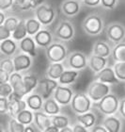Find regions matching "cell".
<instances>
[{"label":"cell","instance_id":"cell-1","mask_svg":"<svg viewBox=\"0 0 125 132\" xmlns=\"http://www.w3.org/2000/svg\"><path fill=\"white\" fill-rule=\"evenodd\" d=\"M82 28L87 34L96 36L103 29V20L97 13H90L82 22Z\"/></svg>","mask_w":125,"mask_h":132},{"label":"cell","instance_id":"cell-2","mask_svg":"<svg viewBox=\"0 0 125 132\" xmlns=\"http://www.w3.org/2000/svg\"><path fill=\"white\" fill-rule=\"evenodd\" d=\"M35 17L41 23L42 26H49L54 22L57 17V11L51 5L42 3L35 9Z\"/></svg>","mask_w":125,"mask_h":132},{"label":"cell","instance_id":"cell-3","mask_svg":"<svg viewBox=\"0 0 125 132\" xmlns=\"http://www.w3.org/2000/svg\"><path fill=\"white\" fill-rule=\"evenodd\" d=\"M96 107L98 108L99 110L103 114L112 115V114L116 113V111L120 109V102L116 95L108 94L102 100L97 102Z\"/></svg>","mask_w":125,"mask_h":132},{"label":"cell","instance_id":"cell-4","mask_svg":"<svg viewBox=\"0 0 125 132\" xmlns=\"http://www.w3.org/2000/svg\"><path fill=\"white\" fill-rule=\"evenodd\" d=\"M46 57L50 62H62L67 58V48L62 43L54 42L46 48Z\"/></svg>","mask_w":125,"mask_h":132},{"label":"cell","instance_id":"cell-5","mask_svg":"<svg viewBox=\"0 0 125 132\" xmlns=\"http://www.w3.org/2000/svg\"><path fill=\"white\" fill-rule=\"evenodd\" d=\"M110 92V87L108 84L101 82L99 80L93 81L90 84L87 90V94L93 102H99L103 97L107 95Z\"/></svg>","mask_w":125,"mask_h":132},{"label":"cell","instance_id":"cell-6","mask_svg":"<svg viewBox=\"0 0 125 132\" xmlns=\"http://www.w3.org/2000/svg\"><path fill=\"white\" fill-rule=\"evenodd\" d=\"M91 99L90 96L83 93L75 94L72 99L71 107L76 114H83V113L88 112V110L91 108Z\"/></svg>","mask_w":125,"mask_h":132},{"label":"cell","instance_id":"cell-7","mask_svg":"<svg viewBox=\"0 0 125 132\" xmlns=\"http://www.w3.org/2000/svg\"><path fill=\"white\" fill-rule=\"evenodd\" d=\"M74 27L68 20H61L55 30V35L61 41H70L74 37Z\"/></svg>","mask_w":125,"mask_h":132},{"label":"cell","instance_id":"cell-8","mask_svg":"<svg viewBox=\"0 0 125 132\" xmlns=\"http://www.w3.org/2000/svg\"><path fill=\"white\" fill-rule=\"evenodd\" d=\"M57 86H58V83L57 80L47 77L39 81L37 88H38L39 94H41L42 98L46 100L50 98L52 93H54L55 90L57 88Z\"/></svg>","mask_w":125,"mask_h":132},{"label":"cell","instance_id":"cell-9","mask_svg":"<svg viewBox=\"0 0 125 132\" xmlns=\"http://www.w3.org/2000/svg\"><path fill=\"white\" fill-rule=\"evenodd\" d=\"M107 38L114 44H119L125 38V28L120 23H113L106 28Z\"/></svg>","mask_w":125,"mask_h":132},{"label":"cell","instance_id":"cell-10","mask_svg":"<svg viewBox=\"0 0 125 132\" xmlns=\"http://www.w3.org/2000/svg\"><path fill=\"white\" fill-rule=\"evenodd\" d=\"M88 63L87 58L85 54H83L82 52H75L71 53L67 58V65L69 66V68L73 69V70H82L84 69L87 64Z\"/></svg>","mask_w":125,"mask_h":132},{"label":"cell","instance_id":"cell-11","mask_svg":"<svg viewBox=\"0 0 125 132\" xmlns=\"http://www.w3.org/2000/svg\"><path fill=\"white\" fill-rule=\"evenodd\" d=\"M73 97H74V93L72 89L64 85H58L54 92V98L57 100L58 104L62 106L70 104Z\"/></svg>","mask_w":125,"mask_h":132},{"label":"cell","instance_id":"cell-12","mask_svg":"<svg viewBox=\"0 0 125 132\" xmlns=\"http://www.w3.org/2000/svg\"><path fill=\"white\" fill-rule=\"evenodd\" d=\"M81 7V0H64L60 5V11L65 16L74 17L78 14Z\"/></svg>","mask_w":125,"mask_h":132},{"label":"cell","instance_id":"cell-13","mask_svg":"<svg viewBox=\"0 0 125 132\" xmlns=\"http://www.w3.org/2000/svg\"><path fill=\"white\" fill-rule=\"evenodd\" d=\"M10 83L13 88L14 93L19 94L20 96L24 97L26 94L25 83H24V77L19 74V72H14L13 74L11 75Z\"/></svg>","mask_w":125,"mask_h":132},{"label":"cell","instance_id":"cell-14","mask_svg":"<svg viewBox=\"0 0 125 132\" xmlns=\"http://www.w3.org/2000/svg\"><path fill=\"white\" fill-rule=\"evenodd\" d=\"M14 67L15 72H22L28 69L32 64L31 56H29L26 53H20L13 58Z\"/></svg>","mask_w":125,"mask_h":132},{"label":"cell","instance_id":"cell-15","mask_svg":"<svg viewBox=\"0 0 125 132\" xmlns=\"http://www.w3.org/2000/svg\"><path fill=\"white\" fill-rule=\"evenodd\" d=\"M96 78L101 82L106 83V84H114L120 81V79L116 76L114 68H111V67H105L101 72L97 73Z\"/></svg>","mask_w":125,"mask_h":132},{"label":"cell","instance_id":"cell-16","mask_svg":"<svg viewBox=\"0 0 125 132\" xmlns=\"http://www.w3.org/2000/svg\"><path fill=\"white\" fill-rule=\"evenodd\" d=\"M37 45L42 48H47L53 43V35L48 29L41 28L34 37Z\"/></svg>","mask_w":125,"mask_h":132},{"label":"cell","instance_id":"cell-17","mask_svg":"<svg viewBox=\"0 0 125 132\" xmlns=\"http://www.w3.org/2000/svg\"><path fill=\"white\" fill-rule=\"evenodd\" d=\"M36 44L35 40L32 36H26L25 39H23L22 41L19 43V48L21 51L24 53H26L31 57H35L37 55L36 53Z\"/></svg>","mask_w":125,"mask_h":132},{"label":"cell","instance_id":"cell-18","mask_svg":"<svg viewBox=\"0 0 125 132\" xmlns=\"http://www.w3.org/2000/svg\"><path fill=\"white\" fill-rule=\"evenodd\" d=\"M17 49H18V45L15 40H13L12 38L1 41L0 43V51L3 55L11 57L16 53Z\"/></svg>","mask_w":125,"mask_h":132},{"label":"cell","instance_id":"cell-19","mask_svg":"<svg viewBox=\"0 0 125 132\" xmlns=\"http://www.w3.org/2000/svg\"><path fill=\"white\" fill-rule=\"evenodd\" d=\"M106 63H107L106 58L95 55V54H92L88 59V65L94 73H99L103 68H105Z\"/></svg>","mask_w":125,"mask_h":132},{"label":"cell","instance_id":"cell-20","mask_svg":"<svg viewBox=\"0 0 125 132\" xmlns=\"http://www.w3.org/2000/svg\"><path fill=\"white\" fill-rule=\"evenodd\" d=\"M44 0H15L13 7L17 11H29L32 9H37L43 3Z\"/></svg>","mask_w":125,"mask_h":132},{"label":"cell","instance_id":"cell-21","mask_svg":"<svg viewBox=\"0 0 125 132\" xmlns=\"http://www.w3.org/2000/svg\"><path fill=\"white\" fill-rule=\"evenodd\" d=\"M34 122L36 126L41 130L44 131L47 127L52 126V119H50L49 115L45 112H41V111H35L34 112Z\"/></svg>","mask_w":125,"mask_h":132},{"label":"cell","instance_id":"cell-22","mask_svg":"<svg viewBox=\"0 0 125 132\" xmlns=\"http://www.w3.org/2000/svg\"><path fill=\"white\" fill-rule=\"evenodd\" d=\"M64 71H65L64 64H62L61 62H51L46 71V76L50 78L57 80L59 79V77H61Z\"/></svg>","mask_w":125,"mask_h":132},{"label":"cell","instance_id":"cell-23","mask_svg":"<svg viewBox=\"0 0 125 132\" xmlns=\"http://www.w3.org/2000/svg\"><path fill=\"white\" fill-rule=\"evenodd\" d=\"M42 96L39 94H30L26 97L25 101H26L27 107L29 108L31 110L34 111H38L43 107V101H42Z\"/></svg>","mask_w":125,"mask_h":132},{"label":"cell","instance_id":"cell-24","mask_svg":"<svg viewBox=\"0 0 125 132\" xmlns=\"http://www.w3.org/2000/svg\"><path fill=\"white\" fill-rule=\"evenodd\" d=\"M92 52L95 55L101 56L103 58H107L111 54V49H110V46L107 43L103 41H98L93 45Z\"/></svg>","mask_w":125,"mask_h":132},{"label":"cell","instance_id":"cell-25","mask_svg":"<svg viewBox=\"0 0 125 132\" xmlns=\"http://www.w3.org/2000/svg\"><path fill=\"white\" fill-rule=\"evenodd\" d=\"M26 36H28L26 28V21L22 19L19 21L17 28H15V30L11 34V38L17 42H20L22 41L23 39H25Z\"/></svg>","mask_w":125,"mask_h":132},{"label":"cell","instance_id":"cell-26","mask_svg":"<svg viewBox=\"0 0 125 132\" xmlns=\"http://www.w3.org/2000/svg\"><path fill=\"white\" fill-rule=\"evenodd\" d=\"M8 112L12 117H17V115L19 114L21 111L25 110L27 104L26 101H24L22 99L19 100H14V101H8Z\"/></svg>","mask_w":125,"mask_h":132},{"label":"cell","instance_id":"cell-27","mask_svg":"<svg viewBox=\"0 0 125 132\" xmlns=\"http://www.w3.org/2000/svg\"><path fill=\"white\" fill-rule=\"evenodd\" d=\"M43 111L48 115H57L60 111L59 104L57 102L55 98H48L43 103Z\"/></svg>","mask_w":125,"mask_h":132},{"label":"cell","instance_id":"cell-28","mask_svg":"<svg viewBox=\"0 0 125 132\" xmlns=\"http://www.w3.org/2000/svg\"><path fill=\"white\" fill-rule=\"evenodd\" d=\"M79 72L77 70H65L63 72V74L61 75V77L58 79V82L61 85H69L74 83L76 80V78L78 77Z\"/></svg>","mask_w":125,"mask_h":132},{"label":"cell","instance_id":"cell-29","mask_svg":"<svg viewBox=\"0 0 125 132\" xmlns=\"http://www.w3.org/2000/svg\"><path fill=\"white\" fill-rule=\"evenodd\" d=\"M112 57L116 62L125 61V43L120 42L115 45L112 50Z\"/></svg>","mask_w":125,"mask_h":132},{"label":"cell","instance_id":"cell-30","mask_svg":"<svg viewBox=\"0 0 125 132\" xmlns=\"http://www.w3.org/2000/svg\"><path fill=\"white\" fill-rule=\"evenodd\" d=\"M103 127L108 130V132H120V121L115 116H108L103 121Z\"/></svg>","mask_w":125,"mask_h":132},{"label":"cell","instance_id":"cell-31","mask_svg":"<svg viewBox=\"0 0 125 132\" xmlns=\"http://www.w3.org/2000/svg\"><path fill=\"white\" fill-rule=\"evenodd\" d=\"M41 23L37 18H29L26 20V28L27 33L29 36H34L41 29Z\"/></svg>","mask_w":125,"mask_h":132},{"label":"cell","instance_id":"cell-32","mask_svg":"<svg viewBox=\"0 0 125 132\" xmlns=\"http://www.w3.org/2000/svg\"><path fill=\"white\" fill-rule=\"evenodd\" d=\"M77 120L83 126L88 128L95 124V115L91 112H86L83 114H77Z\"/></svg>","mask_w":125,"mask_h":132},{"label":"cell","instance_id":"cell-33","mask_svg":"<svg viewBox=\"0 0 125 132\" xmlns=\"http://www.w3.org/2000/svg\"><path fill=\"white\" fill-rule=\"evenodd\" d=\"M24 83H25V91H26V94L31 93L34 89L38 86V78L34 76V75H27L24 77Z\"/></svg>","mask_w":125,"mask_h":132},{"label":"cell","instance_id":"cell-34","mask_svg":"<svg viewBox=\"0 0 125 132\" xmlns=\"http://www.w3.org/2000/svg\"><path fill=\"white\" fill-rule=\"evenodd\" d=\"M16 119L25 126V125H29L32 123L33 119H34V113H32L31 110H24L17 115Z\"/></svg>","mask_w":125,"mask_h":132},{"label":"cell","instance_id":"cell-35","mask_svg":"<svg viewBox=\"0 0 125 132\" xmlns=\"http://www.w3.org/2000/svg\"><path fill=\"white\" fill-rule=\"evenodd\" d=\"M52 125L58 127L59 129H62L64 127H68L69 119L63 115H54L52 117Z\"/></svg>","mask_w":125,"mask_h":132},{"label":"cell","instance_id":"cell-36","mask_svg":"<svg viewBox=\"0 0 125 132\" xmlns=\"http://www.w3.org/2000/svg\"><path fill=\"white\" fill-rule=\"evenodd\" d=\"M0 70H4V71H6L10 75L13 74L14 72H15L13 60H11V59L1 60V62H0Z\"/></svg>","mask_w":125,"mask_h":132},{"label":"cell","instance_id":"cell-37","mask_svg":"<svg viewBox=\"0 0 125 132\" xmlns=\"http://www.w3.org/2000/svg\"><path fill=\"white\" fill-rule=\"evenodd\" d=\"M116 76L120 81H125V61L116 62L113 66Z\"/></svg>","mask_w":125,"mask_h":132},{"label":"cell","instance_id":"cell-38","mask_svg":"<svg viewBox=\"0 0 125 132\" xmlns=\"http://www.w3.org/2000/svg\"><path fill=\"white\" fill-rule=\"evenodd\" d=\"M11 132H25V125L20 123L17 119H11L8 124Z\"/></svg>","mask_w":125,"mask_h":132},{"label":"cell","instance_id":"cell-39","mask_svg":"<svg viewBox=\"0 0 125 132\" xmlns=\"http://www.w3.org/2000/svg\"><path fill=\"white\" fill-rule=\"evenodd\" d=\"M19 21L20 20H18V18H16V17L14 16H10L8 17L7 19H6L5 23H4V27H6V28H8V30L11 31V32H13L14 30H15V28H17V26H18V24H19ZM2 26V25H1Z\"/></svg>","mask_w":125,"mask_h":132},{"label":"cell","instance_id":"cell-40","mask_svg":"<svg viewBox=\"0 0 125 132\" xmlns=\"http://www.w3.org/2000/svg\"><path fill=\"white\" fill-rule=\"evenodd\" d=\"M13 93V88L11 83H0V96L8 97Z\"/></svg>","mask_w":125,"mask_h":132},{"label":"cell","instance_id":"cell-41","mask_svg":"<svg viewBox=\"0 0 125 132\" xmlns=\"http://www.w3.org/2000/svg\"><path fill=\"white\" fill-rule=\"evenodd\" d=\"M119 0H101V7L108 11L114 10L118 5Z\"/></svg>","mask_w":125,"mask_h":132},{"label":"cell","instance_id":"cell-42","mask_svg":"<svg viewBox=\"0 0 125 132\" xmlns=\"http://www.w3.org/2000/svg\"><path fill=\"white\" fill-rule=\"evenodd\" d=\"M8 104H10V102H8V97L0 96V112L1 114H4L8 111Z\"/></svg>","mask_w":125,"mask_h":132},{"label":"cell","instance_id":"cell-43","mask_svg":"<svg viewBox=\"0 0 125 132\" xmlns=\"http://www.w3.org/2000/svg\"><path fill=\"white\" fill-rule=\"evenodd\" d=\"M15 0H0V11H5L12 8Z\"/></svg>","mask_w":125,"mask_h":132},{"label":"cell","instance_id":"cell-44","mask_svg":"<svg viewBox=\"0 0 125 132\" xmlns=\"http://www.w3.org/2000/svg\"><path fill=\"white\" fill-rule=\"evenodd\" d=\"M12 32L10 31L8 28L4 26H0V41H4L7 39H10L11 37Z\"/></svg>","mask_w":125,"mask_h":132},{"label":"cell","instance_id":"cell-45","mask_svg":"<svg viewBox=\"0 0 125 132\" xmlns=\"http://www.w3.org/2000/svg\"><path fill=\"white\" fill-rule=\"evenodd\" d=\"M82 3L86 7L88 8H95L97 6L101 5V0H82Z\"/></svg>","mask_w":125,"mask_h":132},{"label":"cell","instance_id":"cell-46","mask_svg":"<svg viewBox=\"0 0 125 132\" xmlns=\"http://www.w3.org/2000/svg\"><path fill=\"white\" fill-rule=\"evenodd\" d=\"M10 78H11V75L4 70H0V83L10 82Z\"/></svg>","mask_w":125,"mask_h":132},{"label":"cell","instance_id":"cell-47","mask_svg":"<svg viewBox=\"0 0 125 132\" xmlns=\"http://www.w3.org/2000/svg\"><path fill=\"white\" fill-rule=\"evenodd\" d=\"M74 132H88L87 130V127L83 125H76L74 127Z\"/></svg>","mask_w":125,"mask_h":132},{"label":"cell","instance_id":"cell-48","mask_svg":"<svg viewBox=\"0 0 125 132\" xmlns=\"http://www.w3.org/2000/svg\"><path fill=\"white\" fill-rule=\"evenodd\" d=\"M119 110H120V114L122 115V117H124V118H125V98L120 101V109H119Z\"/></svg>","mask_w":125,"mask_h":132},{"label":"cell","instance_id":"cell-49","mask_svg":"<svg viewBox=\"0 0 125 132\" xmlns=\"http://www.w3.org/2000/svg\"><path fill=\"white\" fill-rule=\"evenodd\" d=\"M92 132H108V130L106 129L104 127H101V126H97V127H93Z\"/></svg>","mask_w":125,"mask_h":132},{"label":"cell","instance_id":"cell-50","mask_svg":"<svg viewBox=\"0 0 125 132\" xmlns=\"http://www.w3.org/2000/svg\"><path fill=\"white\" fill-rule=\"evenodd\" d=\"M60 130H59V128L58 127H55V126H50L49 127H47L46 129L44 130L43 132H59Z\"/></svg>","mask_w":125,"mask_h":132},{"label":"cell","instance_id":"cell-51","mask_svg":"<svg viewBox=\"0 0 125 132\" xmlns=\"http://www.w3.org/2000/svg\"><path fill=\"white\" fill-rule=\"evenodd\" d=\"M6 19H7V18H5V13L1 11H0V26L4 25V23H5Z\"/></svg>","mask_w":125,"mask_h":132},{"label":"cell","instance_id":"cell-52","mask_svg":"<svg viewBox=\"0 0 125 132\" xmlns=\"http://www.w3.org/2000/svg\"><path fill=\"white\" fill-rule=\"evenodd\" d=\"M59 132H74V128L72 129L71 127H64V128H62V129L60 130Z\"/></svg>","mask_w":125,"mask_h":132},{"label":"cell","instance_id":"cell-53","mask_svg":"<svg viewBox=\"0 0 125 132\" xmlns=\"http://www.w3.org/2000/svg\"><path fill=\"white\" fill-rule=\"evenodd\" d=\"M25 132H35L34 131V129H33V127H26L25 129Z\"/></svg>","mask_w":125,"mask_h":132},{"label":"cell","instance_id":"cell-54","mask_svg":"<svg viewBox=\"0 0 125 132\" xmlns=\"http://www.w3.org/2000/svg\"><path fill=\"white\" fill-rule=\"evenodd\" d=\"M1 132H3V130H1Z\"/></svg>","mask_w":125,"mask_h":132}]
</instances>
